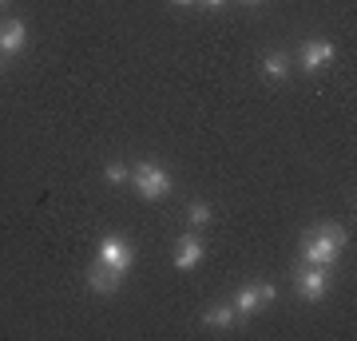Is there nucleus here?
<instances>
[{
  "instance_id": "nucleus-18",
  "label": "nucleus",
  "mask_w": 357,
  "mask_h": 341,
  "mask_svg": "<svg viewBox=\"0 0 357 341\" xmlns=\"http://www.w3.org/2000/svg\"><path fill=\"white\" fill-rule=\"evenodd\" d=\"M243 4H258V0H243Z\"/></svg>"
},
{
  "instance_id": "nucleus-11",
  "label": "nucleus",
  "mask_w": 357,
  "mask_h": 341,
  "mask_svg": "<svg viewBox=\"0 0 357 341\" xmlns=\"http://www.w3.org/2000/svg\"><path fill=\"white\" fill-rule=\"evenodd\" d=\"M203 321L211 329H227V326H234V321H238V314H234V305H211V310L203 314Z\"/></svg>"
},
{
  "instance_id": "nucleus-16",
  "label": "nucleus",
  "mask_w": 357,
  "mask_h": 341,
  "mask_svg": "<svg viewBox=\"0 0 357 341\" xmlns=\"http://www.w3.org/2000/svg\"><path fill=\"white\" fill-rule=\"evenodd\" d=\"M171 4H199V0H171Z\"/></svg>"
},
{
  "instance_id": "nucleus-5",
  "label": "nucleus",
  "mask_w": 357,
  "mask_h": 341,
  "mask_svg": "<svg viewBox=\"0 0 357 341\" xmlns=\"http://www.w3.org/2000/svg\"><path fill=\"white\" fill-rule=\"evenodd\" d=\"M298 63H302V72H321L326 63H333V44L330 40H306L298 52Z\"/></svg>"
},
{
  "instance_id": "nucleus-3",
  "label": "nucleus",
  "mask_w": 357,
  "mask_h": 341,
  "mask_svg": "<svg viewBox=\"0 0 357 341\" xmlns=\"http://www.w3.org/2000/svg\"><path fill=\"white\" fill-rule=\"evenodd\" d=\"M294 290L302 302H321L326 294H330V266H302L298 274H294Z\"/></svg>"
},
{
  "instance_id": "nucleus-12",
  "label": "nucleus",
  "mask_w": 357,
  "mask_h": 341,
  "mask_svg": "<svg viewBox=\"0 0 357 341\" xmlns=\"http://www.w3.org/2000/svg\"><path fill=\"white\" fill-rule=\"evenodd\" d=\"M211 215H215V211H211V202H199V199H195L191 206H187V222H191V230L211 227Z\"/></svg>"
},
{
  "instance_id": "nucleus-19",
  "label": "nucleus",
  "mask_w": 357,
  "mask_h": 341,
  "mask_svg": "<svg viewBox=\"0 0 357 341\" xmlns=\"http://www.w3.org/2000/svg\"><path fill=\"white\" fill-rule=\"evenodd\" d=\"M0 4H8V0H0Z\"/></svg>"
},
{
  "instance_id": "nucleus-1",
  "label": "nucleus",
  "mask_w": 357,
  "mask_h": 341,
  "mask_svg": "<svg viewBox=\"0 0 357 341\" xmlns=\"http://www.w3.org/2000/svg\"><path fill=\"white\" fill-rule=\"evenodd\" d=\"M345 227L342 222H318V227L310 230L306 238H302V258L310 266H333L337 262V254L345 246Z\"/></svg>"
},
{
  "instance_id": "nucleus-15",
  "label": "nucleus",
  "mask_w": 357,
  "mask_h": 341,
  "mask_svg": "<svg viewBox=\"0 0 357 341\" xmlns=\"http://www.w3.org/2000/svg\"><path fill=\"white\" fill-rule=\"evenodd\" d=\"M199 4H203V8H222L227 0H199Z\"/></svg>"
},
{
  "instance_id": "nucleus-9",
  "label": "nucleus",
  "mask_w": 357,
  "mask_h": 341,
  "mask_svg": "<svg viewBox=\"0 0 357 341\" xmlns=\"http://www.w3.org/2000/svg\"><path fill=\"white\" fill-rule=\"evenodd\" d=\"M258 310H262L258 286H255V282H250V286H238V294H234V314H238V317H255Z\"/></svg>"
},
{
  "instance_id": "nucleus-17",
  "label": "nucleus",
  "mask_w": 357,
  "mask_h": 341,
  "mask_svg": "<svg viewBox=\"0 0 357 341\" xmlns=\"http://www.w3.org/2000/svg\"><path fill=\"white\" fill-rule=\"evenodd\" d=\"M0 72H4V56H0Z\"/></svg>"
},
{
  "instance_id": "nucleus-8",
  "label": "nucleus",
  "mask_w": 357,
  "mask_h": 341,
  "mask_svg": "<svg viewBox=\"0 0 357 341\" xmlns=\"http://www.w3.org/2000/svg\"><path fill=\"white\" fill-rule=\"evenodd\" d=\"M24 44H28L24 20H4L0 24V56H16V52H24Z\"/></svg>"
},
{
  "instance_id": "nucleus-7",
  "label": "nucleus",
  "mask_w": 357,
  "mask_h": 341,
  "mask_svg": "<svg viewBox=\"0 0 357 341\" xmlns=\"http://www.w3.org/2000/svg\"><path fill=\"white\" fill-rule=\"evenodd\" d=\"M119 282H123V274L107 270L103 262H91V270H88V286H91V294H100V298H112V294L119 290Z\"/></svg>"
},
{
  "instance_id": "nucleus-6",
  "label": "nucleus",
  "mask_w": 357,
  "mask_h": 341,
  "mask_svg": "<svg viewBox=\"0 0 357 341\" xmlns=\"http://www.w3.org/2000/svg\"><path fill=\"white\" fill-rule=\"evenodd\" d=\"M203 242H199V234H183V238L175 242V270H195V266L203 262Z\"/></svg>"
},
{
  "instance_id": "nucleus-2",
  "label": "nucleus",
  "mask_w": 357,
  "mask_h": 341,
  "mask_svg": "<svg viewBox=\"0 0 357 341\" xmlns=\"http://www.w3.org/2000/svg\"><path fill=\"white\" fill-rule=\"evenodd\" d=\"M131 183H135V195L143 202H159L171 195V175L159 163H151V159H139V163L131 167Z\"/></svg>"
},
{
  "instance_id": "nucleus-14",
  "label": "nucleus",
  "mask_w": 357,
  "mask_h": 341,
  "mask_svg": "<svg viewBox=\"0 0 357 341\" xmlns=\"http://www.w3.org/2000/svg\"><path fill=\"white\" fill-rule=\"evenodd\" d=\"M255 286H258V298H262V305H270L274 298H278V286H274V282H255Z\"/></svg>"
},
{
  "instance_id": "nucleus-10",
  "label": "nucleus",
  "mask_w": 357,
  "mask_h": 341,
  "mask_svg": "<svg viewBox=\"0 0 357 341\" xmlns=\"http://www.w3.org/2000/svg\"><path fill=\"white\" fill-rule=\"evenodd\" d=\"M262 76L266 79H286L290 76V60H286L282 52H266V60H262Z\"/></svg>"
},
{
  "instance_id": "nucleus-4",
  "label": "nucleus",
  "mask_w": 357,
  "mask_h": 341,
  "mask_svg": "<svg viewBox=\"0 0 357 341\" xmlns=\"http://www.w3.org/2000/svg\"><path fill=\"white\" fill-rule=\"evenodd\" d=\"M96 262H103L107 270H115V274H128L131 266H135V246L123 242L119 234H107V238L100 242V250H96Z\"/></svg>"
},
{
  "instance_id": "nucleus-13",
  "label": "nucleus",
  "mask_w": 357,
  "mask_h": 341,
  "mask_svg": "<svg viewBox=\"0 0 357 341\" xmlns=\"http://www.w3.org/2000/svg\"><path fill=\"white\" fill-rule=\"evenodd\" d=\"M128 163H119V159H112V163L103 167V179H107V183H115V187H119V183H128Z\"/></svg>"
}]
</instances>
